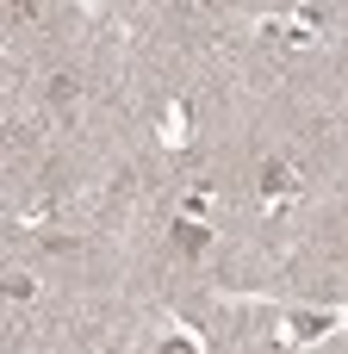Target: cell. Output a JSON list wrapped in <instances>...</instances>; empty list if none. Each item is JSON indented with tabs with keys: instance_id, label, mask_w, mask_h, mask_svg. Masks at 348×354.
Instances as JSON below:
<instances>
[{
	"instance_id": "1",
	"label": "cell",
	"mask_w": 348,
	"mask_h": 354,
	"mask_svg": "<svg viewBox=\"0 0 348 354\" xmlns=\"http://www.w3.org/2000/svg\"><path fill=\"white\" fill-rule=\"evenodd\" d=\"M174 243H181L187 255H199V249H205V230H199V224H181V230H174Z\"/></svg>"
},
{
	"instance_id": "2",
	"label": "cell",
	"mask_w": 348,
	"mask_h": 354,
	"mask_svg": "<svg viewBox=\"0 0 348 354\" xmlns=\"http://www.w3.org/2000/svg\"><path fill=\"white\" fill-rule=\"evenodd\" d=\"M50 100L68 106V100H75V75H56V81H50Z\"/></svg>"
},
{
	"instance_id": "3",
	"label": "cell",
	"mask_w": 348,
	"mask_h": 354,
	"mask_svg": "<svg viewBox=\"0 0 348 354\" xmlns=\"http://www.w3.org/2000/svg\"><path fill=\"white\" fill-rule=\"evenodd\" d=\"M12 19H37V0H12Z\"/></svg>"
},
{
	"instance_id": "4",
	"label": "cell",
	"mask_w": 348,
	"mask_h": 354,
	"mask_svg": "<svg viewBox=\"0 0 348 354\" xmlns=\"http://www.w3.org/2000/svg\"><path fill=\"white\" fill-rule=\"evenodd\" d=\"M162 354H193V348H187V342H168V348H162Z\"/></svg>"
}]
</instances>
